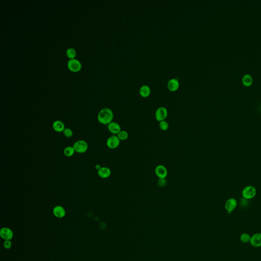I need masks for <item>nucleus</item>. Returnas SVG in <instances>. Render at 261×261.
<instances>
[{"label": "nucleus", "mask_w": 261, "mask_h": 261, "mask_svg": "<svg viewBox=\"0 0 261 261\" xmlns=\"http://www.w3.org/2000/svg\"><path fill=\"white\" fill-rule=\"evenodd\" d=\"M120 140L118 138L117 135L111 136L107 140L106 145L108 148L110 149H116L120 146Z\"/></svg>", "instance_id": "nucleus-4"}, {"label": "nucleus", "mask_w": 261, "mask_h": 261, "mask_svg": "<svg viewBox=\"0 0 261 261\" xmlns=\"http://www.w3.org/2000/svg\"><path fill=\"white\" fill-rule=\"evenodd\" d=\"M98 174L102 179H107L110 177L111 171L107 167H102V168L98 171Z\"/></svg>", "instance_id": "nucleus-11"}, {"label": "nucleus", "mask_w": 261, "mask_h": 261, "mask_svg": "<svg viewBox=\"0 0 261 261\" xmlns=\"http://www.w3.org/2000/svg\"><path fill=\"white\" fill-rule=\"evenodd\" d=\"M256 194V190L253 186H248L242 190L243 197L246 199H252Z\"/></svg>", "instance_id": "nucleus-3"}, {"label": "nucleus", "mask_w": 261, "mask_h": 261, "mask_svg": "<svg viewBox=\"0 0 261 261\" xmlns=\"http://www.w3.org/2000/svg\"><path fill=\"white\" fill-rule=\"evenodd\" d=\"M117 136L120 141H124L127 140L129 138V133L126 130H121L117 135Z\"/></svg>", "instance_id": "nucleus-19"}, {"label": "nucleus", "mask_w": 261, "mask_h": 261, "mask_svg": "<svg viewBox=\"0 0 261 261\" xmlns=\"http://www.w3.org/2000/svg\"><path fill=\"white\" fill-rule=\"evenodd\" d=\"M159 128L162 131H166L169 129V123L166 120L159 122Z\"/></svg>", "instance_id": "nucleus-21"}, {"label": "nucleus", "mask_w": 261, "mask_h": 261, "mask_svg": "<svg viewBox=\"0 0 261 261\" xmlns=\"http://www.w3.org/2000/svg\"><path fill=\"white\" fill-rule=\"evenodd\" d=\"M67 66L69 70L72 72H77L81 70L82 64L77 59H70L67 62Z\"/></svg>", "instance_id": "nucleus-6"}, {"label": "nucleus", "mask_w": 261, "mask_h": 261, "mask_svg": "<svg viewBox=\"0 0 261 261\" xmlns=\"http://www.w3.org/2000/svg\"><path fill=\"white\" fill-rule=\"evenodd\" d=\"M73 147L75 149V152L83 154L87 151L88 148V145L85 140H79L75 142L73 144Z\"/></svg>", "instance_id": "nucleus-2"}, {"label": "nucleus", "mask_w": 261, "mask_h": 261, "mask_svg": "<svg viewBox=\"0 0 261 261\" xmlns=\"http://www.w3.org/2000/svg\"><path fill=\"white\" fill-rule=\"evenodd\" d=\"M179 83L177 79H172L168 83V88L171 91H174L179 88Z\"/></svg>", "instance_id": "nucleus-15"}, {"label": "nucleus", "mask_w": 261, "mask_h": 261, "mask_svg": "<svg viewBox=\"0 0 261 261\" xmlns=\"http://www.w3.org/2000/svg\"><path fill=\"white\" fill-rule=\"evenodd\" d=\"M240 239L242 242H250V239H251V237L248 234H243L240 237Z\"/></svg>", "instance_id": "nucleus-23"}, {"label": "nucleus", "mask_w": 261, "mask_h": 261, "mask_svg": "<svg viewBox=\"0 0 261 261\" xmlns=\"http://www.w3.org/2000/svg\"><path fill=\"white\" fill-rule=\"evenodd\" d=\"M250 244L255 247L261 246V233L256 234L251 237Z\"/></svg>", "instance_id": "nucleus-13"}, {"label": "nucleus", "mask_w": 261, "mask_h": 261, "mask_svg": "<svg viewBox=\"0 0 261 261\" xmlns=\"http://www.w3.org/2000/svg\"><path fill=\"white\" fill-rule=\"evenodd\" d=\"M155 173L159 179H165L168 175V170L166 167L163 165H159L156 166Z\"/></svg>", "instance_id": "nucleus-5"}, {"label": "nucleus", "mask_w": 261, "mask_h": 261, "mask_svg": "<svg viewBox=\"0 0 261 261\" xmlns=\"http://www.w3.org/2000/svg\"><path fill=\"white\" fill-rule=\"evenodd\" d=\"M75 149L73 146H67L64 149L63 154L66 157H72L75 154Z\"/></svg>", "instance_id": "nucleus-18"}, {"label": "nucleus", "mask_w": 261, "mask_h": 261, "mask_svg": "<svg viewBox=\"0 0 261 261\" xmlns=\"http://www.w3.org/2000/svg\"><path fill=\"white\" fill-rule=\"evenodd\" d=\"M150 93H151V90L148 86H142L140 89V94L142 97L144 98L148 97Z\"/></svg>", "instance_id": "nucleus-17"}, {"label": "nucleus", "mask_w": 261, "mask_h": 261, "mask_svg": "<svg viewBox=\"0 0 261 261\" xmlns=\"http://www.w3.org/2000/svg\"><path fill=\"white\" fill-rule=\"evenodd\" d=\"M243 84L245 86H249L252 85L253 82V78L251 75L249 74H245L243 77L242 79Z\"/></svg>", "instance_id": "nucleus-16"}, {"label": "nucleus", "mask_w": 261, "mask_h": 261, "mask_svg": "<svg viewBox=\"0 0 261 261\" xmlns=\"http://www.w3.org/2000/svg\"><path fill=\"white\" fill-rule=\"evenodd\" d=\"M0 235L3 239L7 240L12 239L13 237V231L7 227H4L0 231Z\"/></svg>", "instance_id": "nucleus-10"}, {"label": "nucleus", "mask_w": 261, "mask_h": 261, "mask_svg": "<svg viewBox=\"0 0 261 261\" xmlns=\"http://www.w3.org/2000/svg\"><path fill=\"white\" fill-rule=\"evenodd\" d=\"M63 135L66 138H71L73 136V130L70 128H65L63 132Z\"/></svg>", "instance_id": "nucleus-22"}, {"label": "nucleus", "mask_w": 261, "mask_h": 261, "mask_svg": "<svg viewBox=\"0 0 261 261\" xmlns=\"http://www.w3.org/2000/svg\"><path fill=\"white\" fill-rule=\"evenodd\" d=\"M53 214L56 217L62 218L65 216L66 212L63 207L61 206H57L53 209Z\"/></svg>", "instance_id": "nucleus-12"}, {"label": "nucleus", "mask_w": 261, "mask_h": 261, "mask_svg": "<svg viewBox=\"0 0 261 261\" xmlns=\"http://www.w3.org/2000/svg\"><path fill=\"white\" fill-rule=\"evenodd\" d=\"M167 115H168V111L166 108L161 107L159 108L156 112V119L159 122L165 120V119L166 118Z\"/></svg>", "instance_id": "nucleus-7"}, {"label": "nucleus", "mask_w": 261, "mask_h": 261, "mask_svg": "<svg viewBox=\"0 0 261 261\" xmlns=\"http://www.w3.org/2000/svg\"><path fill=\"white\" fill-rule=\"evenodd\" d=\"M101 168V166L100 164H96V165H95V170H98H98H100Z\"/></svg>", "instance_id": "nucleus-25"}, {"label": "nucleus", "mask_w": 261, "mask_h": 261, "mask_svg": "<svg viewBox=\"0 0 261 261\" xmlns=\"http://www.w3.org/2000/svg\"><path fill=\"white\" fill-rule=\"evenodd\" d=\"M108 129L109 132L114 135H117L121 130V127L120 124L118 123L113 121L108 125Z\"/></svg>", "instance_id": "nucleus-9"}, {"label": "nucleus", "mask_w": 261, "mask_h": 261, "mask_svg": "<svg viewBox=\"0 0 261 261\" xmlns=\"http://www.w3.org/2000/svg\"><path fill=\"white\" fill-rule=\"evenodd\" d=\"M66 55L70 59H75L76 55V52L73 48H69L66 50Z\"/></svg>", "instance_id": "nucleus-20"}, {"label": "nucleus", "mask_w": 261, "mask_h": 261, "mask_svg": "<svg viewBox=\"0 0 261 261\" xmlns=\"http://www.w3.org/2000/svg\"><path fill=\"white\" fill-rule=\"evenodd\" d=\"M11 246H12V242L10 240H5V242L4 243V246L6 249L10 248Z\"/></svg>", "instance_id": "nucleus-24"}, {"label": "nucleus", "mask_w": 261, "mask_h": 261, "mask_svg": "<svg viewBox=\"0 0 261 261\" xmlns=\"http://www.w3.org/2000/svg\"><path fill=\"white\" fill-rule=\"evenodd\" d=\"M53 129L57 132H63L65 129L64 123L60 120H56L53 123Z\"/></svg>", "instance_id": "nucleus-14"}, {"label": "nucleus", "mask_w": 261, "mask_h": 261, "mask_svg": "<svg viewBox=\"0 0 261 261\" xmlns=\"http://www.w3.org/2000/svg\"><path fill=\"white\" fill-rule=\"evenodd\" d=\"M237 206V201L234 198H231L225 202V208L227 213H231L233 211Z\"/></svg>", "instance_id": "nucleus-8"}, {"label": "nucleus", "mask_w": 261, "mask_h": 261, "mask_svg": "<svg viewBox=\"0 0 261 261\" xmlns=\"http://www.w3.org/2000/svg\"><path fill=\"white\" fill-rule=\"evenodd\" d=\"M113 117V113L110 109L107 108H104L98 114V121L101 124L108 125L112 123Z\"/></svg>", "instance_id": "nucleus-1"}]
</instances>
